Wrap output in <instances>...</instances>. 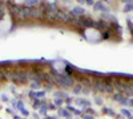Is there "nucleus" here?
<instances>
[{
  "label": "nucleus",
  "mask_w": 133,
  "mask_h": 119,
  "mask_svg": "<svg viewBox=\"0 0 133 119\" xmlns=\"http://www.w3.org/2000/svg\"><path fill=\"white\" fill-rule=\"evenodd\" d=\"M59 114H60L61 116L66 118V119H71V118H72L71 113H68V111H65V110H63V109H60V110H59Z\"/></svg>",
  "instance_id": "obj_8"
},
{
  "label": "nucleus",
  "mask_w": 133,
  "mask_h": 119,
  "mask_svg": "<svg viewBox=\"0 0 133 119\" xmlns=\"http://www.w3.org/2000/svg\"><path fill=\"white\" fill-rule=\"evenodd\" d=\"M44 105H45V103H44V101H36L35 103H33V107H35V109H41Z\"/></svg>",
  "instance_id": "obj_10"
},
{
  "label": "nucleus",
  "mask_w": 133,
  "mask_h": 119,
  "mask_svg": "<svg viewBox=\"0 0 133 119\" xmlns=\"http://www.w3.org/2000/svg\"><path fill=\"white\" fill-rule=\"evenodd\" d=\"M29 95L32 97V98H37V99H41L44 95H45V91H31L29 93Z\"/></svg>",
  "instance_id": "obj_4"
},
{
  "label": "nucleus",
  "mask_w": 133,
  "mask_h": 119,
  "mask_svg": "<svg viewBox=\"0 0 133 119\" xmlns=\"http://www.w3.org/2000/svg\"><path fill=\"white\" fill-rule=\"evenodd\" d=\"M124 98H125V97H124L123 94H121V93H116V94L113 95V99H115L116 102H118L120 105L124 102Z\"/></svg>",
  "instance_id": "obj_6"
},
{
  "label": "nucleus",
  "mask_w": 133,
  "mask_h": 119,
  "mask_svg": "<svg viewBox=\"0 0 133 119\" xmlns=\"http://www.w3.org/2000/svg\"><path fill=\"white\" fill-rule=\"evenodd\" d=\"M45 119H57V118H55V116H47Z\"/></svg>",
  "instance_id": "obj_16"
},
{
  "label": "nucleus",
  "mask_w": 133,
  "mask_h": 119,
  "mask_svg": "<svg viewBox=\"0 0 133 119\" xmlns=\"http://www.w3.org/2000/svg\"><path fill=\"white\" fill-rule=\"evenodd\" d=\"M56 81L60 86H64V88H68V86H73V80L66 74H56Z\"/></svg>",
  "instance_id": "obj_1"
},
{
  "label": "nucleus",
  "mask_w": 133,
  "mask_h": 119,
  "mask_svg": "<svg viewBox=\"0 0 133 119\" xmlns=\"http://www.w3.org/2000/svg\"><path fill=\"white\" fill-rule=\"evenodd\" d=\"M63 105V98L61 97H56L55 98V106H61Z\"/></svg>",
  "instance_id": "obj_13"
},
{
  "label": "nucleus",
  "mask_w": 133,
  "mask_h": 119,
  "mask_svg": "<svg viewBox=\"0 0 133 119\" xmlns=\"http://www.w3.org/2000/svg\"><path fill=\"white\" fill-rule=\"evenodd\" d=\"M83 119H95L92 115H83Z\"/></svg>",
  "instance_id": "obj_15"
},
{
  "label": "nucleus",
  "mask_w": 133,
  "mask_h": 119,
  "mask_svg": "<svg viewBox=\"0 0 133 119\" xmlns=\"http://www.w3.org/2000/svg\"><path fill=\"white\" fill-rule=\"evenodd\" d=\"M71 15H73V16H84L85 15V11L81 7H73L71 9Z\"/></svg>",
  "instance_id": "obj_2"
},
{
  "label": "nucleus",
  "mask_w": 133,
  "mask_h": 119,
  "mask_svg": "<svg viewBox=\"0 0 133 119\" xmlns=\"http://www.w3.org/2000/svg\"><path fill=\"white\" fill-rule=\"evenodd\" d=\"M16 107H17V110H20V111L23 113L24 115H28V113L24 110V103L21 102V101H17V102H16Z\"/></svg>",
  "instance_id": "obj_7"
},
{
  "label": "nucleus",
  "mask_w": 133,
  "mask_h": 119,
  "mask_svg": "<svg viewBox=\"0 0 133 119\" xmlns=\"http://www.w3.org/2000/svg\"><path fill=\"white\" fill-rule=\"evenodd\" d=\"M121 114H123V115H125L128 119H133V118H132V114H130V113H129L127 109H121Z\"/></svg>",
  "instance_id": "obj_11"
},
{
  "label": "nucleus",
  "mask_w": 133,
  "mask_h": 119,
  "mask_svg": "<svg viewBox=\"0 0 133 119\" xmlns=\"http://www.w3.org/2000/svg\"><path fill=\"white\" fill-rule=\"evenodd\" d=\"M15 80L19 82H25L27 81V75H24V73H16L15 74Z\"/></svg>",
  "instance_id": "obj_5"
},
{
  "label": "nucleus",
  "mask_w": 133,
  "mask_h": 119,
  "mask_svg": "<svg viewBox=\"0 0 133 119\" xmlns=\"http://www.w3.org/2000/svg\"><path fill=\"white\" fill-rule=\"evenodd\" d=\"M75 102H76V105H79L80 107H83V109H87V107L91 106V102L87 101V99H84V98H77Z\"/></svg>",
  "instance_id": "obj_3"
},
{
  "label": "nucleus",
  "mask_w": 133,
  "mask_h": 119,
  "mask_svg": "<svg viewBox=\"0 0 133 119\" xmlns=\"http://www.w3.org/2000/svg\"><path fill=\"white\" fill-rule=\"evenodd\" d=\"M66 109H68V111L71 110V111H72V113H75V114H79V115H80V114H83V111H79V110H76L75 107H73V106H71V105H68V107H66Z\"/></svg>",
  "instance_id": "obj_12"
},
{
  "label": "nucleus",
  "mask_w": 133,
  "mask_h": 119,
  "mask_svg": "<svg viewBox=\"0 0 133 119\" xmlns=\"http://www.w3.org/2000/svg\"><path fill=\"white\" fill-rule=\"evenodd\" d=\"M15 119H20V116H16V118H15Z\"/></svg>",
  "instance_id": "obj_17"
},
{
  "label": "nucleus",
  "mask_w": 133,
  "mask_h": 119,
  "mask_svg": "<svg viewBox=\"0 0 133 119\" xmlns=\"http://www.w3.org/2000/svg\"><path fill=\"white\" fill-rule=\"evenodd\" d=\"M39 86H40V82H37V83H36V82H32V83H31V88H32V89H37Z\"/></svg>",
  "instance_id": "obj_14"
},
{
  "label": "nucleus",
  "mask_w": 133,
  "mask_h": 119,
  "mask_svg": "<svg viewBox=\"0 0 133 119\" xmlns=\"http://www.w3.org/2000/svg\"><path fill=\"white\" fill-rule=\"evenodd\" d=\"M37 4H39V2H36V0H29V2H27L24 5L28 7V8H32L33 5H37Z\"/></svg>",
  "instance_id": "obj_9"
}]
</instances>
